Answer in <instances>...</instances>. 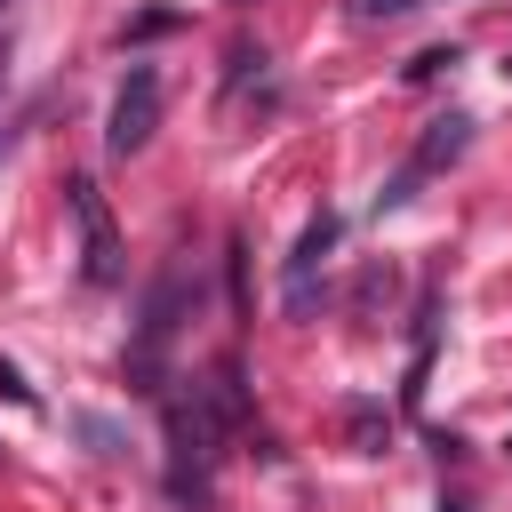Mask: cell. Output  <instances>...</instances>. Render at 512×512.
Wrapping results in <instances>:
<instances>
[{"label": "cell", "instance_id": "cell-1", "mask_svg": "<svg viewBox=\"0 0 512 512\" xmlns=\"http://www.w3.org/2000/svg\"><path fill=\"white\" fill-rule=\"evenodd\" d=\"M160 424H168V496L176 504H208V488H216V408H208V392L192 384V392H168L160 400Z\"/></svg>", "mask_w": 512, "mask_h": 512}, {"label": "cell", "instance_id": "cell-2", "mask_svg": "<svg viewBox=\"0 0 512 512\" xmlns=\"http://www.w3.org/2000/svg\"><path fill=\"white\" fill-rule=\"evenodd\" d=\"M64 208L80 224V280L88 288H112L128 264H120V232H112V208H104L96 176H64Z\"/></svg>", "mask_w": 512, "mask_h": 512}, {"label": "cell", "instance_id": "cell-3", "mask_svg": "<svg viewBox=\"0 0 512 512\" xmlns=\"http://www.w3.org/2000/svg\"><path fill=\"white\" fill-rule=\"evenodd\" d=\"M176 328H184V264H168L144 296V328H136V352H128V376L144 392H160V352L176 344Z\"/></svg>", "mask_w": 512, "mask_h": 512}, {"label": "cell", "instance_id": "cell-4", "mask_svg": "<svg viewBox=\"0 0 512 512\" xmlns=\"http://www.w3.org/2000/svg\"><path fill=\"white\" fill-rule=\"evenodd\" d=\"M464 144H472V120H464V112H440V120H424L416 152H408V160H400V176L376 192V208H400V200H416V184H424V176H440V168H456V160H464Z\"/></svg>", "mask_w": 512, "mask_h": 512}, {"label": "cell", "instance_id": "cell-5", "mask_svg": "<svg viewBox=\"0 0 512 512\" xmlns=\"http://www.w3.org/2000/svg\"><path fill=\"white\" fill-rule=\"evenodd\" d=\"M152 128H160V72H152V64H128V80H120V96H112V120H104V144L128 160V152L152 144Z\"/></svg>", "mask_w": 512, "mask_h": 512}, {"label": "cell", "instance_id": "cell-6", "mask_svg": "<svg viewBox=\"0 0 512 512\" xmlns=\"http://www.w3.org/2000/svg\"><path fill=\"white\" fill-rule=\"evenodd\" d=\"M336 248V216L320 208L304 232H296V256H288V272H280V304L296 312V320H312V304H320V256Z\"/></svg>", "mask_w": 512, "mask_h": 512}, {"label": "cell", "instance_id": "cell-7", "mask_svg": "<svg viewBox=\"0 0 512 512\" xmlns=\"http://www.w3.org/2000/svg\"><path fill=\"white\" fill-rule=\"evenodd\" d=\"M344 424H352V448H360V456H376V448H384V432H392V424H384V408H368V400H352V408H344Z\"/></svg>", "mask_w": 512, "mask_h": 512}, {"label": "cell", "instance_id": "cell-8", "mask_svg": "<svg viewBox=\"0 0 512 512\" xmlns=\"http://www.w3.org/2000/svg\"><path fill=\"white\" fill-rule=\"evenodd\" d=\"M0 400H16V408H40V392L16 376V360H0Z\"/></svg>", "mask_w": 512, "mask_h": 512}, {"label": "cell", "instance_id": "cell-9", "mask_svg": "<svg viewBox=\"0 0 512 512\" xmlns=\"http://www.w3.org/2000/svg\"><path fill=\"white\" fill-rule=\"evenodd\" d=\"M408 8H424V0H352L360 24H376V16H408Z\"/></svg>", "mask_w": 512, "mask_h": 512}, {"label": "cell", "instance_id": "cell-10", "mask_svg": "<svg viewBox=\"0 0 512 512\" xmlns=\"http://www.w3.org/2000/svg\"><path fill=\"white\" fill-rule=\"evenodd\" d=\"M448 64H456V48H424V56L408 64V80H432V72H448Z\"/></svg>", "mask_w": 512, "mask_h": 512}, {"label": "cell", "instance_id": "cell-11", "mask_svg": "<svg viewBox=\"0 0 512 512\" xmlns=\"http://www.w3.org/2000/svg\"><path fill=\"white\" fill-rule=\"evenodd\" d=\"M504 80H512V48H504Z\"/></svg>", "mask_w": 512, "mask_h": 512}, {"label": "cell", "instance_id": "cell-12", "mask_svg": "<svg viewBox=\"0 0 512 512\" xmlns=\"http://www.w3.org/2000/svg\"><path fill=\"white\" fill-rule=\"evenodd\" d=\"M0 8H8V0H0Z\"/></svg>", "mask_w": 512, "mask_h": 512}, {"label": "cell", "instance_id": "cell-13", "mask_svg": "<svg viewBox=\"0 0 512 512\" xmlns=\"http://www.w3.org/2000/svg\"><path fill=\"white\" fill-rule=\"evenodd\" d=\"M0 64H8V56H0Z\"/></svg>", "mask_w": 512, "mask_h": 512}]
</instances>
